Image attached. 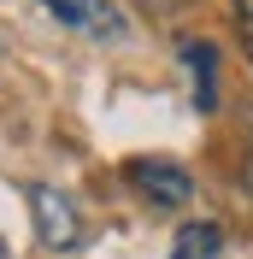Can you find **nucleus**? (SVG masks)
Masks as SVG:
<instances>
[{"label": "nucleus", "instance_id": "obj_3", "mask_svg": "<svg viewBox=\"0 0 253 259\" xmlns=\"http://www.w3.org/2000/svg\"><path fill=\"white\" fill-rule=\"evenodd\" d=\"M59 24H71V30H89L95 41H118V35L130 30L124 12L112 6V0H41Z\"/></svg>", "mask_w": 253, "mask_h": 259}, {"label": "nucleus", "instance_id": "obj_1", "mask_svg": "<svg viewBox=\"0 0 253 259\" xmlns=\"http://www.w3.org/2000/svg\"><path fill=\"white\" fill-rule=\"evenodd\" d=\"M30 212H35V242L53 247V253H71L82 242V212L71 194L48 189V183H30Z\"/></svg>", "mask_w": 253, "mask_h": 259}, {"label": "nucleus", "instance_id": "obj_6", "mask_svg": "<svg viewBox=\"0 0 253 259\" xmlns=\"http://www.w3.org/2000/svg\"><path fill=\"white\" fill-rule=\"evenodd\" d=\"M236 41H241V53L253 65V0H236Z\"/></svg>", "mask_w": 253, "mask_h": 259}, {"label": "nucleus", "instance_id": "obj_2", "mask_svg": "<svg viewBox=\"0 0 253 259\" xmlns=\"http://www.w3.org/2000/svg\"><path fill=\"white\" fill-rule=\"evenodd\" d=\"M124 177H130V189H142L153 206H189V194H194V177L183 171L177 159H130L124 165Z\"/></svg>", "mask_w": 253, "mask_h": 259}, {"label": "nucleus", "instance_id": "obj_7", "mask_svg": "<svg viewBox=\"0 0 253 259\" xmlns=\"http://www.w3.org/2000/svg\"><path fill=\"white\" fill-rule=\"evenodd\" d=\"M189 6H200V0H142V12H153V18H177Z\"/></svg>", "mask_w": 253, "mask_h": 259}, {"label": "nucleus", "instance_id": "obj_4", "mask_svg": "<svg viewBox=\"0 0 253 259\" xmlns=\"http://www.w3.org/2000/svg\"><path fill=\"white\" fill-rule=\"evenodd\" d=\"M183 65L194 71V106L212 112V106H218V53L206 48V41H189V48H183Z\"/></svg>", "mask_w": 253, "mask_h": 259}, {"label": "nucleus", "instance_id": "obj_5", "mask_svg": "<svg viewBox=\"0 0 253 259\" xmlns=\"http://www.w3.org/2000/svg\"><path fill=\"white\" fill-rule=\"evenodd\" d=\"M224 253V230L218 224H183L177 230V242H171V259H218Z\"/></svg>", "mask_w": 253, "mask_h": 259}, {"label": "nucleus", "instance_id": "obj_8", "mask_svg": "<svg viewBox=\"0 0 253 259\" xmlns=\"http://www.w3.org/2000/svg\"><path fill=\"white\" fill-rule=\"evenodd\" d=\"M241 189H247V200H253V142H247V153H241Z\"/></svg>", "mask_w": 253, "mask_h": 259}]
</instances>
